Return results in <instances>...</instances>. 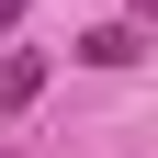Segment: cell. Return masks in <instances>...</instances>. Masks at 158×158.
I'll list each match as a JSON object with an SVG mask.
<instances>
[{"instance_id":"6da1fadb","label":"cell","mask_w":158,"mask_h":158,"mask_svg":"<svg viewBox=\"0 0 158 158\" xmlns=\"http://www.w3.org/2000/svg\"><path fill=\"white\" fill-rule=\"evenodd\" d=\"M79 56H90V68H135L147 45H135V23H102V34H79Z\"/></svg>"},{"instance_id":"7a4b0ae2","label":"cell","mask_w":158,"mask_h":158,"mask_svg":"<svg viewBox=\"0 0 158 158\" xmlns=\"http://www.w3.org/2000/svg\"><path fill=\"white\" fill-rule=\"evenodd\" d=\"M34 90H45V56H34V45H23V56H11V68H0V113H23V102H34Z\"/></svg>"},{"instance_id":"3957f363","label":"cell","mask_w":158,"mask_h":158,"mask_svg":"<svg viewBox=\"0 0 158 158\" xmlns=\"http://www.w3.org/2000/svg\"><path fill=\"white\" fill-rule=\"evenodd\" d=\"M11 23H23V0H0V34H11Z\"/></svg>"}]
</instances>
